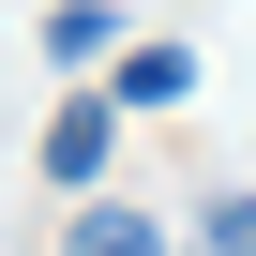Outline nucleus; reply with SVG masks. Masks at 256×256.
<instances>
[{
  "mask_svg": "<svg viewBox=\"0 0 256 256\" xmlns=\"http://www.w3.org/2000/svg\"><path fill=\"white\" fill-rule=\"evenodd\" d=\"M90 166H106V106H60L46 120V181H90Z\"/></svg>",
  "mask_w": 256,
  "mask_h": 256,
  "instance_id": "f03ea898",
  "label": "nucleus"
},
{
  "mask_svg": "<svg viewBox=\"0 0 256 256\" xmlns=\"http://www.w3.org/2000/svg\"><path fill=\"white\" fill-rule=\"evenodd\" d=\"M76 256H166V226H151V211H90V226H76Z\"/></svg>",
  "mask_w": 256,
  "mask_h": 256,
  "instance_id": "20e7f679",
  "label": "nucleus"
},
{
  "mask_svg": "<svg viewBox=\"0 0 256 256\" xmlns=\"http://www.w3.org/2000/svg\"><path fill=\"white\" fill-rule=\"evenodd\" d=\"M196 256H256V196H226V211L196 226Z\"/></svg>",
  "mask_w": 256,
  "mask_h": 256,
  "instance_id": "39448f33",
  "label": "nucleus"
},
{
  "mask_svg": "<svg viewBox=\"0 0 256 256\" xmlns=\"http://www.w3.org/2000/svg\"><path fill=\"white\" fill-rule=\"evenodd\" d=\"M181 90H196L181 46H120V106H181Z\"/></svg>",
  "mask_w": 256,
  "mask_h": 256,
  "instance_id": "f257e3e1",
  "label": "nucleus"
},
{
  "mask_svg": "<svg viewBox=\"0 0 256 256\" xmlns=\"http://www.w3.org/2000/svg\"><path fill=\"white\" fill-rule=\"evenodd\" d=\"M46 60H120V16H106V0H60V16H46Z\"/></svg>",
  "mask_w": 256,
  "mask_h": 256,
  "instance_id": "7ed1b4c3",
  "label": "nucleus"
}]
</instances>
